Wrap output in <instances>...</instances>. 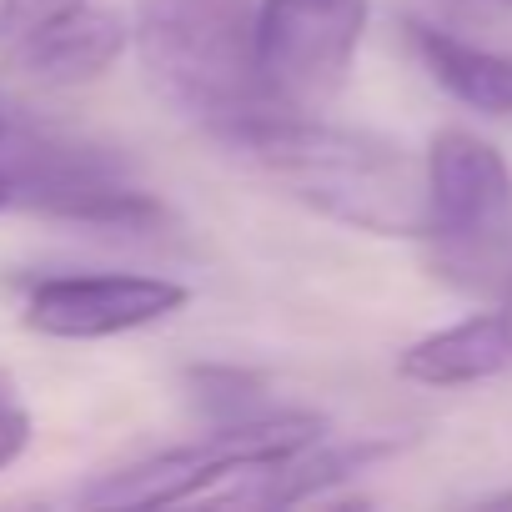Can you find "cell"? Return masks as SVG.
<instances>
[{"mask_svg": "<svg viewBox=\"0 0 512 512\" xmlns=\"http://www.w3.org/2000/svg\"><path fill=\"white\" fill-rule=\"evenodd\" d=\"M221 146L342 226L372 236H427V166L387 136L332 126L312 111H272L231 131Z\"/></svg>", "mask_w": 512, "mask_h": 512, "instance_id": "cell-1", "label": "cell"}, {"mask_svg": "<svg viewBox=\"0 0 512 512\" xmlns=\"http://www.w3.org/2000/svg\"><path fill=\"white\" fill-rule=\"evenodd\" d=\"M131 46L151 91L216 141L287 111L262 76L251 0H141Z\"/></svg>", "mask_w": 512, "mask_h": 512, "instance_id": "cell-2", "label": "cell"}, {"mask_svg": "<svg viewBox=\"0 0 512 512\" xmlns=\"http://www.w3.org/2000/svg\"><path fill=\"white\" fill-rule=\"evenodd\" d=\"M432 267L462 292H502L512 277V171L502 151L462 126L432 136L427 156Z\"/></svg>", "mask_w": 512, "mask_h": 512, "instance_id": "cell-3", "label": "cell"}, {"mask_svg": "<svg viewBox=\"0 0 512 512\" xmlns=\"http://www.w3.org/2000/svg\"><path fill=\"white\" fill-rule=\"evenodd\" d=\"M327 432L322 417L312 412H256L241 422H221L216 432L151 452L131 467L101 472L81 502L86 507H171V502H191L201 492H211L221 477H246L251 467H267L292 457L297 447L317 442Z\"/></svg>", "mask_w": 512, "mask_h": 512, "instance_id": "cell-4", "label": "cell"}, {"mask_svg": "<svg viewBox=\"0 0 512 512\" xmlns=\"http://www.w3.org/2000/svg\"><path fill=\"white\" fill-rule=\"evenodd\" d=\"M372 0H256V56L287 111H322L342 96Z\"/></svg>", "mask_w": 512, "mask_h": 512, "instance_id": "cell-5", "label": "cell"}, {"mask_svg": "<svg viewBox=\"0 0 512 512\" xmlns=\"http://www.w3.org/2000/svg\"><path fill=\"white\" fill-rule=\"evenodd\" d=\"M186 287L171 277L106 272V277H46L26 292V327L56 342H101L151 327L186 307Z\"/></svg>", "mask_w": 512, "mask_h": 512, "instance_id": "cell-6", "label": "cell"}, {"mask_svg": "<svg viewBox=\"0 0 512 512\" xmlns=\"http://www.w3.org/2000/svg\"><path fill=\"white\" fill-rule=\"evenodd\" d=\"M131 46V26L106 6H81L36 36L11 46V66L41 86H86L101 81Z\"/></svg>", "mask_w": 512, "mask_h": 512, "instance_id": "cell-7", "label": "cell"}, {"mask_svg": "<svg viewBox=\"0 0 512 512\" xmlns=\"http://www.w3.org/2000/svg\"><path fill=\"white\" fill-rule=\"evenodd\" d=\"M397 372L417 387H472L512 372V317L507 312H477L462 317L432 337H417Z\"/></svg>", "mask_w": 512, "mask_h": 512, "instance_id": "cell-8", "label": "cell"}, {"mask_svg": "<svg viewBox=\"0 0 512 512\" xmlns=\"http://www.w3.org/2000/svg\"><path fill=\"white\" fill-rule=\"evenodd\" d=\"M397 457V442L392 437H362V442H307L297 447L292 457L282 462H267V467H251L246 487L226 492V502H256V507H292V502H312V497H327L337 482L347 477H362L372 462H387Z\"/></svg>", "mask_w": 512, "mask_h": 512, "instance_id": "cell-9", "label": "cell"}, {"mask_svg": "<svg viewBox=\"0 0 512 512\" xmlns=\"http://www.w3.org/2000/svg\"><path fill=\"white\" fill-rule=\"evenodd\" d=\"M407 31H412L417 61L452 101H462L482 116H512V56L462 41L442 26H422V21H412Z\"/></svg>", "mask_w": 512, "mask_h": 512, "instance_id": "cell-10", "label": "cell"}, {"mask_svg": "<svg viewBox=\"0 0 512 512\" xmlns=\"http://www.w3.org/2000/svg\"><path fill=\"white\" fill-rule=\"evenodd\" d=\"M81 6H91V0H0V46H16Z\"/></svg>", "mask_w": 512, "mask_h": 512, "instance_id": "cell-11", "label": "cell"}, {"mask_svg": "<svg viewBox=\"0 0 512 512\" xmlns=\"http://www.w3.org/2000/svg\"><path fill=\"white\" fill-rule=\"evenodd\" d=\"M26 447H31V417L16 402H6V392H0V467H11Z\"/></svg>", "mask_w": 512, "mask_h": 512, "instance_id": "cell-12", "label": "cell"}, {"mask_svg": "<svg viewBox=\"0 0 512 512\" xmlns=\"http://www.w3.org/2000/svg\"><path fill=\"white\" fill-rule=\"evenodd\" d=\"M6 211H16V181H11L6 156H0V216H6Z\"/></svg>", "mask_w": 512, "mask_h": 512, "instance_id": "cell-13", "label": "cell"}, {"mask_svg": "<svg viewBox=\"0 0 512 512\" xmlns=\"http://www.w3.org/2000/svg\"><path fill=\"white\" fill-rule=\"evenodd\" d=\"M502 312L512 317V277H507V287H502Z\"/></svg>", "mask_w": 512, "mask_h": 512, "instance_id": "cell-14", "label": "cell"}, {"mask_svg": "<svg viewBox=\"0 0 512 512\" xmlns=\"http://www.w3.org/2000/svg\"><path fill=\"white\" fill-rule=\"evenodd\" d=\"M11 136H16V131H11V121H6V116H0V146H6Z\"/></svg>", "mask_w": 512, "mask_h": 512, "instance_id": "cell-15", "label": "cell"}, {"mask_svg": "<svg viewBox=\"0 0 512 512\" xmlns=\"http://www.w3.org/2000/svg\"><path fill=\"white\" fill-rule=\"evenodd\" d=\"M0 392H6V382H0Z\"/></svg>", "mask_w": 512, "mask_h": 512, "instance_id": "cell-16", "label": "cell"}]
</instances>
